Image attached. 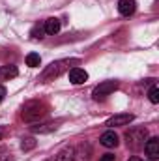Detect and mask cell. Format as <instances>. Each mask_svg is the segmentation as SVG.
<instances>
[{
    "label": "cell",
    "mask_w": 159,
    "mask_h": 161,
    "mask_svg": "<svg viewBox=\"0 0 159 161\" xmlns=\"http://www.w3.org/2000/svg\"><path fill=\"white\" fill-rule=\"evenodd\" d=\"M146 141H148V129H146V127H133V129H129V131L125 133V144H127V148H131V150H140V148H144Z\"/></svg>",
    "instance_id": "cell-1"
},
{
    "label": "cell",
    "mask_w": 159,
    "mask_h": 161,
    "mask_svg": "<svg viewBox=\"0 0 159 161\" xmlns=\"http://www.w3.org/2000/svg\"><path fill=\"white\" fill-rule=\"evenodd\" d=\"M47 114V105L40 101H28L23 107V120L25 122H36Z\"/></svg>",
    "instance_id": "cell-2"
},
{
    "label": "cell",
    "mask_w": 159,
    "mask_h": 161,
    "mask_svg": "<svg viewBox=\"0 0 159 161\" xmlns=\"http://www.w3.org/2000/svg\"><path fill=\"white\" fill-rule=\"evenodd\" d=\"M68 64L69 60H58V62H52L43 73H41V82H49V80H54L56 77H60L66 69H68Z\"/></svg>",
    "instance_id": "cell-3"
},
{
    "label": "cell",
    "mask_w": 159,
    "mask_h": 161,
    "mask_svg": "<svg viewBox=\"0 0 159 161\" xmlns=\"http://www.w3.org/2000/svg\"><path fill=\"white\" fill-rule=\"evenodd\" d=\"M118 90V82L116 80H103L99 86H96L94 88V92H92V96H94V99H105L107 96H111L112 92H116Z\"/></svg>",
    "instance_id": "cell-4"
},
{
    "label": "cell",
    "mask_w": 159,
    "mask_h": 161,
    "mask_svg": "<svg viewBox=\"0 0 159 161\" xmlns=\"http://www.w3.org/2000/svg\"><path fill=\"white\" fill-rule=\"evenodd\" d=\"M135 120V116L131 113H122V114H114L112 118L107 120V125L109 127H120V125H127L129 122Z\"/></svg>",
    "instance_id": "cell-5"
},
{
    "label": "cell",
    "mask_w": 159,
    "mask_h": 161,
    "mask_svg": "<svg viewBox=\"0 0 159 161\" xmlns=\"http://www.w3.org/2000/svg\"><path fill=\"white\" fill-rule=\"evenodd\" d=\"M144 150H146V156L150 159H157L159 158V139L157 137H150L144 144Z\"/></svg>",
    "instance_id": "cell-6"
},
{
    "label": "cell",
    "mask_w": 159,
    "mask_h": 161,
    "mask_svg": "<svg viewBox=\"0 0 159 161\" xmlns=\"http://www.w3.org/2000/svg\"><path fill=\"white\" fill-rule=\"evenodd\" d=\"M99 142H101L105 148H116L118 142H120V139H118V135H116L114 131H105V133L101 135Z\"/></svg>",
    "instance_id": "cell-7"
},
{
    "label": "cell",
    "mask_w": 159,
    "mask_h": 161,
    "mask_svg": "<svg viewBox=\"0 0 159 161\" xmlns=\"http://www.w3.org/2000/svg\"><path fill=\"white\" fill-rule=\"evenodd\" d=\"M135 9H137V2L135 0H120L118 2V11H120V15H123V17L133 15Z\"/></svg>",
    "instance_id": "cell-8"
},
{
    "label": "cell",
    "mask_w": 159,
    "mask_h": 161,
    "mask_svg": "<svg viewBox=\"0 0 159 161\" xmlns=\"http://www.w3.org/2000/svg\"><path fill=\"white\" fill-rule=\"evenodd\" d=\"M86 80H88V73H86L84 69H80V68L69 69V82H71V84H82V82H86Z\"/></svg>",
    "instance_id": "cell-9"
},
{
    "label": "cell",
    "mask_w": 159,
    "mask_h": 161,
    "mask_svg": "<svg viewBox=\"0 0 159 161\" xmlns=\"http://www.w3.org/2000/svg\"><path fill=\"white\" fill-rule=\"evenodd\" d=\"M43 28H45V34L54 36V34H58V32H60V21H58V19H54V17H51V19H47V21H45Z\"/></svg>",
    "instance_id": "cell-10"
},
{
    "label": "cell",
    "mask_w": 159,
    "mask_h": 161,
    "mask_svg": "<svg viewBox=\"0 0 159 161\" xmlns=\"http://www.w3.org/2000/svg\"><path fill=\"white\" fill-rule=\"evenodd\" d=\"M56 161H75V148L73 146L62 148L56 156Z\"/></svg>",
    "instance_id": "cell-11"
},
{
    "label": "cell",
    "mask_w": 159,
    "mask_h": 161,
    "mask_svg": "<svg viewBox=\"0 0 159 161\" xmlns=\"http://www.w3.org/2000/svg\"><path fill=\"white\" fill-rule=\"evenodd\" d=\"M17 75H19V71H17L15 66H2V69H0V77H4L6 80L13 79V77H17Z\"/></svg>",
    "instance_id": "cell-12"
},
{
    "label": "cell",
    "mask_w": 159,
    "mask_h": 161,
    "mask_svg": "<svg viewBox=\"0 0 159 161\" xmlns=\"http://www.w3.org/2000/svg\"><path fill=\"white\" fill-rule=\"evenodd\" d=\"M41 64V56L38 53H30V54H26V66H30V68H38Z\"/></svg>",
    "instance_id": "cell-13"
},
{
    "label": "cell",
    "mask_w": 159,
    "mask_h": 161,
    "mask_svg": "<svg viewBox=\"0 0 159 161\" xmlns=\"http://www.w3.org/2000/svg\"><path fill=\"white\" fill-rule=\"evenodd\" d=\"M56 129V124L54 122H49V124H43V125H36L34 131L36 133H49V131H54Z\"/></svg>",
    "instance_id": "cell-14"
},
{
    "label": "cell",
    "mask_w": 159,
    "mask_h": 161,
    "mask_svg": "<svg viewBox=\"0 0 159 161\" xmlns=\"http://www.w3.org/2000/svg\"><path fill=\"white\" fill-rule=\"evenodd\" d=\"M21 148H23L25 152H28V150L36 148V139H34V137H26V139H23V142H21Z\"/></svg>",
    "instance_id": "cell-15"
},
{
    "label": "cell",
    "mask_w": 159,
    "mask_h": 161,
    "mask_svg": "<svg viewBox=\"0 0 159 161\" xmlns=\"http://www.w3.org/2000/svg\"><path fill=\"white\" fill-rule=\"evenodd\" d=\"M32 38H36V40H43V38H45V28L40 26V25H36V26L32 28Z\"/></svg>",
    "instance_id": "cell-16"
},
{
    "label": "cell",
    "mask_w": 159,
    "mask_h": 161,
    "mask_svg": "<svg viewBox=\"0 0 159 161\" xmlns=\"http://www.w3.org/2000/svg\"><path fill=\"white\" fill-rule=\"evenodd\" d=\"M148 99H150L152 103H159V88L157 86H152V88H150V92H148Z\"/></svg>",
    "instance_id": "cell-17"
},
{
    "label": "cell",
    "mask_w": 159,
    "mask_h": 161,
    "mask_svg": "<svg viewBox=\"0 0 159 161\" xmlns=\"http://www.w3.org/2000/svg\"><path fill=\"white\" fill-rule=\"evenodd\" d=\"M99 161H114V154H103Z\"/></svg>",
    "instance_id": "cell-18"
},
{
    "label": "cell",
    "mask_w": 159,
    "mask_h": 161,
    "mask_svg": "<svg viewBox=\"0 0 159 161\" xmlns=\"http://www.w3.org/2000/svg\"><path fill=\"white\" fill-rule=\"evenodd\" d=\"M6 97V88L4 86H0V103H2V99Z\"/></svg>",
    "instance_id": "cell-19"
},
{
    "label": "cell",
    "mask_w": 159,
    "mask_h": 161,
    "mask_svg": "<svg viewBox=\"0 0 159 161\" xmlns=\"http://www.w3.org/2000/svg\"><path fill=\"white\" fill-rule=\"evenodd\" d=\"M127 161H142V159H140V158H137V156H133V158H129Z\"/></svg>",
    "instance_id": "cell-20"
},
{
    "label": "cell",
    "mask_w": 159,
    "mask_h": 161,
    "mask_svg": "<svg viewBox=\"0 0 159 161\" xmlns=\"http://www.w3.org/2000/svg\"><path fill=\"white\" fill-rule=\"evenodd\" d=\"M2 135H4V129L0 127V141H2Z\"/></svg>",
    "instance_id": "cell-21"
}]
</instances>
